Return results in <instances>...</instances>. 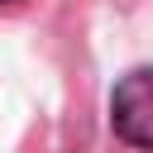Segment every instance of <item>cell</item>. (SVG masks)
I'll return each instance as SVG.
<instances>
[{
    "label": "cell",
    "mask_w": 153,
    "mask_h": 153,
    "mask_svg": "<svg viewBox=\"0 0 153 153\" xmlns=\"http://www.w3.org/2000/svg\"><path fill=\"white\" fill-rule=\"evenodd\" d=\"M110 129L129 148L153 153V67H134L110 91Z\"/></svg>",
    "instance_id": "1"
},
{
    "label": "cell",
    "mask_w": 153,
    "mask_h": 153,
    "mask_svg": "<svg viewBox=\"0 0 153 153\" xmlns=\"http://www.w3.org/2000/svg\"><path fill=\"white\" fill-rule=\"evenodd\" d=\"M0 5H19V0H0Z\"/></svg>",
    "instance_id": "2"
}]
</instances>
